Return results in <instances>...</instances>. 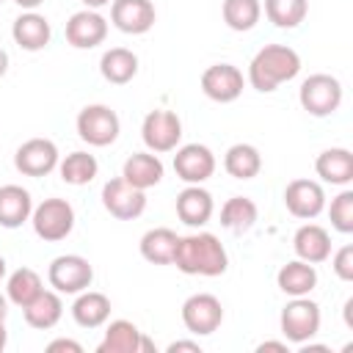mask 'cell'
Segmentation results:
<instances>
[{"label": "cell", "instance_id": "6da1fadb", "mask_svg": "<svg viewBox=\"0 0 353 353\" xmlns=\"http://www.w3.org/2000/svg\"><path fill=\"white\" fill-rule=\"evenodd\" d=\"M171 265H176L188 276H223L229 268V254L212 232H196L179 237Z\"/></svg>", "mask_w": 353, "mask_h": 353}, {"label": "cell", "instance_id": "7a4b0ae2", "mask_svg": "<svg viewBox=\"0 0 353 353\" xmlns=\"http://www.w3.org/2000/svg\"><path fill=\"white\" fill-rule=\"evenodd\" d=\"M298 72H301V55L292 47L265 44L248 63V83L262 94H270L281 83L298 77Z\"/></svg>", "mask_w": 353, "mask_h": 353}, {"label": "cell", "instance_id": "3957f363", "mask_svg": "<svg viewBox=\"0 0 353 353\" xmlns=\"http://www.w3.org/2000/svg\"><path fill=\"white\" fill-rule=\"evenodd\" d=\"M298 102L309 116H317V119L331 116L342 105V83L325 72L309 74L298 88Z\"/></svg>", "mask_w": 353, "mask_h": 353}, {"label": "cell", "instance_id": "277c9868", "mask_svg": "<svg viewBox=\"0 0 353 353\" xmlns=\"http://www.w3.org/2000/svg\"><path fill=\"white\" fill-rule=\"evenodd\" d=\"M30 223H33V232L44 243H58V240L69 237L72 229H74V207L66 199H58V196L44 199L41 204L33 207Z\"/></svg>", "mask_w": 353, "mask_h": 353}, {"label": "cell", "instance_id": "5b68a950", "mask_svg": "<svg viewBox=\"0 0 353 353\" xmlns=\"http://www.w3.org/2000/svg\"><path fill=\"white\" fill-rule=\"evenodd\" d=\"M320 306L309 298V295H301V298H292L281 314H279V328L284 334L287 342L292 345H303L309 342L317 331H320Z\"/></svg>", "mask_w": 353, "mask_h": 353}, {"label": "cell", "instance_id": "8992f818", "mask_svg": "<svg viewBox=\"0 0 353 353\" xmlns=\"http://www.w3.org/2000/svg\"><path fill=\"white\" fill-rule=\"evenodd\" d=\"M47 279H50V287L55 292H61V295H77V292H83V290L91 287L94 268L80 254H61V256H55L50 262Z\"/></svg>", "mask_w": 353, "mask_h": 353}, {"label": "cell", "instance_id": "52a82bcc", "mask_svg": "<svg viewBox=\"0 0 353 353\" xmlns=\"http://www.w3.org/2000/svg\"><path fill=\"white\" fill-rule=\"evenodd\" d=\"M74 124H77L80 141H85L88 146H110L121 132L119 113L108 105H85L77 113Z\"/></svg>", "mask_w": 353, "mask_h": 353}, {"label": "cell", "instance_id": "ba28073f", "mask_svg": "<svg viewBox=\"0 0 353 353\" xmlns=\"http://www.w3.org/2000/svg\"><path fill=\"white\" fill-rule=\"evenodd\" d=\"M141 138H143L146 149L154 154L174 152L182 141V121L174 110H165V108L149 110L141 124Z\"/></svg>", "mask_w": 353, "mask_h": 353}, {"label": "cell", "instance_id": "9c48e42d", "mask_svg": "<svg viewBox=\"0 0 353 353\" xmlns=\"http://www.w3.org/2000/svg\"><path fill=\"white\" fill-rule=\"evenodd\" d=\"M102 207L119 221H135L146 210V190L130 185L124 176L108 179L102 185Z\"/></svg>", "mask_w": 353, "mask_h": 353}, {"label": "cell", "instance_id": "30bf717a", "mask_svg": "<svg viewBox=\"0 0 353 353\" xmlns=\"http://www.w3.org/2000/svg\"><path fill=\"white\" fill-rule=\"evenodd\" d=\"M182 323L190 334L207 336L215 334L223 323V306L212 292H196L182 303Z\"/></svg>", "mask_w": 353, "mask_h": 353}, {"label": "cell", "instance_id": "8fae6325", "mask_svg": "<svg viewBox=\"0 0 353 353\" xmlns=\"http://www.w3.org/2000/svg\"><path fill=\"white\" fill-rule=\"evenodd\" d=\"M58 146L50 138H30L14 154V168L25 176H47L58 168Z\"/></svg>", "mask_w": 353, "mask_h": 353}, {"label": "cell", "instance_id": "7c38bea8", "mask_svg": "<svg viewBox=\"0 0 353 353\" xmlns=\"http://www.w3.org/2000/svg\"><path fill=\"white\" fill-rule=\"evenodd\" d=\"M174 171L188 185H201L215 174V154L204 143H185L176 146L174 154Z\"/></svg>", "mask_w": 353, "mask_h": 353}, {"label": "cell", "instance_id": "4fadbf2b", "mask_svg": "<svg viewBox=\"0 0 353 353\" xmlns=\"http://www.w3.org/2000/svg\"><path fill=\"white\" fill-rule=\"evenodd\" d=\"M243 85H245V77L234 63H212L201 74V91L221 105L234 102L243 94Z\"/></svg>", "mask_w": 353, "mask_h": 353}, {"label": "cell", "instance_id": "5bb4252c", "mask_svg": "<svg viewBox=\"0 0 353 353\" xmlns=\"http://www.w3.org/2000/svg\"><path fill=\"white\" fill-rule=\"evenodd\" d=\"M284 207L301 221H312L325 210V190L314 179H292L284 188Z\"/></svg>", "mask_w": 353, "mask_h": 353}, {"label": "cell", "instance_id": "9a60e30c", "mask_svg": "<svg viewBox=\"0 0 353 353\" xmlns=\"http://www.w3.org/2000/svg\"><path fill=\"white\" fill-rule=\"evenodd\" d=\"M105 39H108V19L99 11L83 8V11H74L66 19V41L72 47H77V50H94Z\"/></svg>", "mask_w": 353, "mask_h": 353}, {"label": "cell", "instance_id": "2e32d148", "mask_svg": "<svg viewBox=\"0 0 353 353\" xmlns=\"http://www.w3.org/2000/svg\"><path fill=\"white\" fill-rule=\"evenodd\" d=\"M157 19V11L152 6V0H113L110 3V22L130 36H141L146 30H152Z\"/></svg>", "mask_w": 353, "mask_h": 353}, {"label": "cell", "instance_id": "e0dca14e", "mask_svg": "<svg viewBox=\"0 0 353 353\" xmlns=\"http://www.w3.org/2000/svg\"><path fill=\"white\" fill-rule=\"evenodd\" d=\"M11 36H14V41L22 50L39 52V50H44L50 44L52 28H50V22H47L44 14H39V11H22L14 19V25H11Z\"/></svg>", "mask_w": 353, "mask_h": 353}, {"label": "cell", "instance_id": "ac0fdd59", "mask_svg": "<svg viewBox=\"0 0 353 353\" xmlns=\"http://www.w3.org/2000/svg\"><path fill=\"white\" fill-rule=\"evenodd\" d=\"M314 171L323 182L328 185H350L353 182V152L345 149V146H331V149H323L314 160Z\"/></svg>", "mask_w": 353, "mask_h": 353}, {"label": "cell", "instance_id": "d6986e66", "mask_svg": "<svg viewBox=\"0 0 353 353\" xmlns=\"http://www.w3.org/2000/svg\"><path fill=\"white\" fill-rule=\"evenodd\" d=\"M212 193L204 190L201 185H188L179 196H176V218L185 226H204L212 218Z\"/></svg>", "mask_w": 353, "mask_h": 353}, {"label": "cell", "instance_id": "ffe728a7", "mask_svg": "<svg viewBox=\"0 0 353 353\" xmlns=\"http://www.w3.org/2000/svg\"><path fill=\"white\" fill-rule=\"evenodd\" d=\"M292 248H295L298 259L320 265L331 256V234L320 223H303V226H298V232L292 237Z\"/></svg>", "mask_w": 353, "mask_h": 353}, {"label": "cell", "instance_id": "44dd1931", "mask_svg": "<svg viewBox=\"0 0 353 353\" xmlns=\"http://www.w3.org/2000/svg\"><path fill=\"white\" fill-rule=\"evenodd\" d=\"M33 199L22 185H3L0 188V226L3 229H19L25 221H30Z\"/></svg>", "mask_w": 353, "mask_h": 353}, {"label": "cell", "instance_id": "7402d4cb", "mask_svg": "<svg viewBox=\"0 0 353 353\" xmlns=\"http://www.w3.org/2000/svg\"><path fill=\"white\" fill-rule=\"evenodd\" d=\"M163 160L154 154V152H135V154H130L127 160H124V168H121V176L130 182V185H135V188H141V190H149V188H154L160 179H163Z\"/></svg>", "mask_w": 353, "mask_h": 353}, {"label": "cell", "instance_id": "603a6c76", "mask_svg": "<svg viewBox=\"0 0 353 353\" xmlns=\"http://www.w3.org/2000/svg\"><path fill=\"white\" fill-rule=\"evenodd\" d=\"M276 284L284 295L290 298H301V295H309L314 287H317V270L312 262H303V259H292L287 265L279 268L276 273Z\"/></svg>", "mask_w": 353, "mask_h": 353}, {"label": "cell", "instance_id": "cb8c5ba5", "mask_svg": "<svg viewBox=\"0 0 353 353\" xmlns=\"http://www.w3.org/2000/svg\"><path fill=\"white\" fill-rule=\"evenodd\" d=\"M22 314H25V323H28L30 328H39V331H47V328L58 325V320L63 317L61 292H55V290H41L28 306H22Z\"/></svg>", "mask_w": 353, "mask_h": 353}, {"label": "cell", "instance_id": "d4e9b609", "mask_svg": "<svg viewBox=\"0 0 353 353\" xmlns=\"http://www.w3.org/2000/svg\"><path fill=\"white\" fill-rule=\"evenodd\" d=\"M72 317L80 328H99L110 317V298L97 290H83L72 303Z\"/></svg>", "mask_w": 353, "mask_h": 353}, {"label": "cell", "instance_id": "484cf974", "mask_svg": "<svg viewBox=\"0 0 353 353\" xmlns=\"http://www.w3.org/2000/svg\"><path fill=\"white\" fill-rule=\"evenodd\" d=\"M99 72L108 83L124 85L138 74V55L127 47H110L99 58Z\"/></svg>", "mask_w": 353, "mask_h": 353}, {"label": "cell", "instance_id": "4316f807", "mask_svg": "<svg viewBox=\"0 0 353 353\" xmlns=\"http://www.w3.org/2000/svg\"><path fill=\"white\" fill-rule=\"evenodd\" d=\"M176 245H179V234L168 226H157L141 237V256L152 265H171Z\"/></svg>", "mask_w": 353, "mask_h": 353}, {"label": "cell", "instance_id": "83f0119b", "mask_svg": "<svg viewBox=\"0 0 353 353\" xmlns=\"http://www.w3.org/2000/svg\"><path fill=\"white\" fill-rule=\"evenodd\" d=\"M256 218H259V210H256L254 199H248V196H232L221 207V226L229 229L232 234L251 232L254 223H256Z\"/></svg>", "mask_w": 353, "mask_h": 353}, {"label": "cell", "instance_id": "f1b7e54d", "mask_svg": "<svg viewBox=\"0 0 353 353\" xmlns=\"http://www.w3.org/2000/svg\"><path fill=\"white\" fill-rule=\"evenodd\" d=\"M138 347H141L138 325L130 320H110L102 342L97 345V353H138Z\"/></svg>", "mask_w": 353, "mask_h": 353}, {"label": "cell", "instance_id": "f546056e", "mask_svg": "<svg viewBox=\"0 0 353 353\" xmlns=\"http://www.w3.org/2000/svg\"><path fill=\"white\" fill-rule=\"evenodd\" d=\"M223 168L234 179H254L262 171V154L251 143H234L223 154Z\"/></svg>", "mask_w": 353, "mask_h": 353}, {"label": "cell", "instance_id": "4dcf8cb0", "mask_svg": "<svg viewBox=\"0 0 353 353\" xmlns=\"http://www.w3.org/2000/svg\"><path fill=\"white\" fill-rule=\"evenodd\" d=\"M58 174L66 185L80 188V185L94 182V176L99 174V163L91 152H72L63 160H58Z\"/></svg>", "mask_w": 353, "mask_h": 353}, {"label": "cell", "instance_id": "1f68e13d", "mask_svg": "<svg viewBox=\"0 0 353 353\" xmlns=\"http://www.w3.org/2000/svg\"><path fill=\"white\" fill-rule=\"evenodd\" d=\"M44 290L41 284V276L33 270V268H17L8 281H6V298L14 303V306H28L39 292Z\"/></svg>", "mask_w": 353, "mask_h": 353}, {"label": "cell", "instance_id": "d6a6232c", "mask_svg": "<svg viewBox=\"0 0 353 353\" xmlns=\"http://www.w3.org/2000/svg\"><path fill=\"white\" fill-rule=\"evenodd\" d=\"M221 14H223V22L237 30V33H245L251 30L259 17H262V3L259 0H223L221 6Z\"/></svg>", "mask_w": 353, "mask_h": 353}, {"label": "cell", "instance_id": "836d02e7", "mask_svg": "<svg viewBox=\"0 0 353 353\" xmlns=\"http://www.w3.org/2000/svg\"><path fill=\"white\" fill-rule=\"evenodd\" d=\"M265 14L276 28L292 30L306 19L309 0H265Z\"/></svg>", "mask_w": 353, "mask_h": 353}, {"label": "cell", "instance_id": "e575fe53", "mask_svg": "<svg viewBox=\"0 0 353 353\" xmlns=\"http://www.w3.org/2000/svg\"><path fill=\"white\" fill-rule=\"evenodd\" d=\"M328 218H331V226L342 234H350L353 232V190H342L331 199V207H328Z\"/></svg>", "mask_w": 353, "mask_h": 353}, {"label": "cell", "instance_id": "d590c367", "mask_svg": "<svg viewBox=\"0 0 353 353\" xmlns=\"http://www.w3.org/2000/svg\"><path fill=\"white\" fill-rule=\"evenodd\" d=\"M331 268L342 281H353V245L345 243L334 256H331Z\"/></svg>", "mask_w": 353, "mask_h": 353}, {"label": "cell", "instance_id": "8d00e7d4", "mask_svg": "<svg viewBox=\"0 0 353 353\" xmlns=\"http://www.w3.org/2000/svg\"><path fill=\"white\" fill-rule=\"evenodd\" d=\"M83 353V345L80 342H74V339H52L50 345H47V353Z\"/></svg>", "mask_w": 353, "mask_h": 353}, {"label": "cell", "instance_id": "74e56055", "mask_svg": "<svg viewBox=\"0 0 353 353\" xmlns=\"http://www.w3.org/2000/svg\"><path fill=\"white\" fill-rule=\"evenodd\" d=\"M176 350H193V353H201L199 342H188V339H176L168 345V353H176Z\"/></svg>", "mask_w": 353, "mask_h": 353}, {"label": "cell", "instance_id": "f35d334b", "mask_svg": "<svg viewBox=\"0 0 353 353\" xmlns=\"http://www.w3.org/2000/svg\"><path fill=\"white\" fill-rule=\"evenodd\" d=\"M256 350L259 353H265V350H281V353H287V342H259Z\"/></svg>", "mask_w": 353, "mask_h": 353}, {"label": "cell", "instance_id": "ab89813d", "mask_svg": "<svg viewBox=\"0 0 353 353\" xmlns=\"http://www.w3.org/2000/svg\"><path fill=\"white\" fill-rule=\"evenodd\" d=\"M14 3H17L19 8H25V11H36V8H39L44 0H14Z\"/></svg>", "mask_w": 353, "mask_h": 353}, {"label": "cell", "instance_id": "60d3db41", "mask_svg": "<svg viewBox=\"0 0 353 353\" xmlns=\"http://www.w3.org/2000/svg\"><path fill=\"white\" fill-rule=\"evenodd\" d=\"M80 3H83L85 8H94V11H97V8H102V6H110L113 0H80Z\"/></svg>", "mask_w": 353, "mask_h": 353}, {"label": "cell", "instance_id": "b9f144b4", "mask_svg": "<svg viewBox=\"0 0 353 353\" xmlns=\"http://www.w3.org/2000/svg\"><path fill=\"white\" fill-rule=\"evenodd\" d=\"M6 345H8V331H6V320H0V353L6 350Z\"/></svg>", "mask_w": 353, "mask_h": 353}, {"label": "cell", "instance_id": "7bdbcfd3", "mask_svg": "<svg viewBox=\"0 0 353 353\" xmlns=\"http://www.w3.org/2000/svg\"><path fill=\"white\" fill-rule=\"evenodd\" d=\"M6 72H8V52L0 47V77H3Z\"/></svg>", "mask_w": 353, "mask_h": 353}, {"label": "cell", "instance_id": "ee69618b", "mask_svg": "<svg viewBox=\"0 0 353 353\" xmlns=\"http://www.w3.org/2000/svg\"><path fill=\"white\" fill-rule=\"evenodd\" d=\"M8 317V298L0 292V320H6Z\"/></svg>", "mask_w": 353, "mask_h": 353}, {"label": "cell", "instance_id": "f6af8a7d", "mask_svg": "<svg viewBox=\"0 0 353 353\" xmlns=\"http://www.w3.org/2000/svg\"><path fill=\"white\" fill-rule=\"evenodd\" d=\"M6 270H8V268H6V256H3V254H0V281H3V279H6Z\"/></svg>", "mask_w": 353, "mask_h": 353}, {"label": "cell", "instance_id": "bcb514c9", "mask_svg": "<svg viewBox=\"0 0 353 353\" xmlns=\"http://www.w3.org/2000/svg\"><path fill=\"white\" fill-rule=\"evenodd\" d=\"M0 3H3V0H0Z\"/></svg>", "mask_w": 353, "mask_h": 353}]
</instances>
